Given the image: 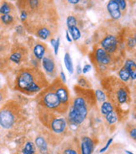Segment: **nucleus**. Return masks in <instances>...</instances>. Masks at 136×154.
Here are the masks:
<instances>
[{
    "instance_id": "1",
    "label": "nucleus",
    "mask_w": 136,
    "mask_h": 154,
    "mask_svg": "<svg viewBox=\"0 0 136 154\" xmlns=\"http://www.w3.org/2000/svg\"><path fill=\"white\" fill-rule=\"evenodd\" d=\"M17 88L23 93L34 94L47 86L43 74L36 69H23L19 72L16 81Z\"/></svg>"
},
{
    "instance_id": "2",
    "label": "nucleus",
    "mask_w": 136,
    "mask_h": 154,
    "mask_svg": "<svg viewBox=\"0 0 136 154\" xmlns=\"http://www.w3.org/2000/svg\"><path fill=\"white\" fill-rule=\"evenodd\" d=\"M103 86L110 100H112L115 106L129 103L130 99V89L126 86L125 83L112 77L111 80L106 79V83L103 82Z\"/></svg>"
},
{
    "instance_id": "3",
    "label": "nucleus",
    "mask_w": 136,
    "mask_h": 154,
    "mask_svg": "<svg viewBox=\"0 0 136 154\" xmlns=\"http://www.w3.org/2000/svg\"><path fill=\"white\" fill-rule=\"evenodd\" d=\"M39 99L40 100V104L50 110L64 113L68 108L67 106L64 105L60 102L58 96L55 94L53 89L50 87L45 89L43 92H41L40 94Z\"/></svg>"
},
{
    "instance_id": "4",
    "label": "nucleus",
    "mask_w": 136,
    "mask_h": 154,
    "mask_svg": "<svg viewBox=\"0 0 136 154\" xmlns=\"http://www.w3.org/2000/svg\"><path fill=\"white\" fill-rule=\"evenodd\" d=\"M87 116V103L81 97H76L73 100V104L71 106L68 120L71 125H80L84 121Z\"/></svg>"
},
{
    "instance_id": "5",
    "label": "nucleus",
    "mask_w": 136,
    "mask_h": 154,
    "mask_svg": "<svg viewBox=\"0 0 136 154\" xmlns=\"http://www.w3.org/2000/svg\"><path fill=\"white\" fill-rule=\"evenodd\" d=\"M91 60L93 61V63L98 64L99 68L106 69L107 67L111 64L113 58L112 56L105 51L103 48L98 47L94 51L93 56H91Z\"/></svg>"
},
{
    "instance_id": "6",
    "label": "nucleus",
    "mask_w": 136,
    "mask_h": 154,
    "mask_svg": "<svg viewBox=\"0 0 136 154\" xmlns=\"http://www.w3.org/2000/svg\"><path fill=\"white\" fill-rule=\"evenodd\" d=\"M50 87L53 89V91L55 93V94L58 96L60 102L64 105L68 107V105H69V92H68V89L65 87L63 82H61L60 79H56Z\"/></svg>"
},
{
    "instance_id": "7",
    "label": "nucleus",
    "mask_w": 136,
    "mask_h": 154,
    "mask_svg": "<svg viewBox=\"0 0 136 154\" xmlns=\"http://www.w3.org/2000/svg\"><path fill=\"white\" fill-rule=\"evenodd\" d=\"M101 48L110 55H114L119 51V40L114 35H107L100 42Z\"/></svg>"
},
{
    "instance_id": "8",
    "label": "nucleus",
    "mask_w": 136,
    "mask_h": 154,
    "mask_svg": "<svg viewBox=\"0 0 136 154\" xmlns=\"http://www.w3.org/2000/svg\"><path fill=\"white\" fill-rule=\"evenodd\" d=\"M16 121V115L9 108L0 110V126L5 129H9Z\"/></svg>"
},
{
    "instance_id": "9",
    "label": "nucleus",
    "mask_w": 136,
    "mask_h": 154,
    "mask_svg": "<svg viewBox=\"0 0 136 154\" xmlns=\"http://www.w3.org/2000/svg\"><path fill=\"white\" fill-rule=\"evenodd\" d=\"M50 128L55 133L60 134L62 133L66 128V121L62 117H56L55 116L50 121Z\"/></svg>"
},
{
    "instance_id": "10",
    "label": "nucleus",
    "mask_w": 136,
    "mask_h": 154,
    "mask_svg": "<svg viewBox=\"0 0 136 154\" xmlns=\"http://www.w3.org/2000/svg\"><path fill=\"white\" fill-rule=\"evenodd\" d=\"M76 92L79 94L78 97H81L86 101V103H88L90 105H94L96 103V98L95 94L93 91L89 88H82L81 87L75 88Z\"/></svg>"
},
{
    "instance_id": "11",
    "label": "nucleus",
    "mask_w": 136,
    "mask_h": 154,
    "mask_svg": "<svg viewBox=\"0 0 136 154\" xmlns=\"http://www.w3.org/2000/svg\"><path fill=\"white\" fill-rule=\"evenodd\" d=\"M107 9H108V11H109L110 16L112 17V19L119 20L121 17V11H120L117 0L109 1L108 5H107Z\"/></svg>"
},
{
    "instance_id": "12",
    "label": "nucleus",
    "mask_w": 136,
    "mask_h": 154,
    "mask_svg": "<svg viewBox=\"0 0 136 154\" xmlns=\"http://www.w3.org/2000/svg\"><path fill=\"white\" fill-rule=\"evenodd\" d=\"M82 154H92L93 150V142L91 138L84 137H82L81 144Z\"/></svg>"
},
{
    "instance_id": "13",
    "label": "nucleus",
    "mask_w": 136,
    "mask_h": 154,
    "mask_svg": "<svg viewBox=\"0 0 136 154\" xmlns=\"http://www.w3.org/2000/svg\"><path fill=\"white\" fill-rule=\"evenodd\" d=\"M42 65H43L44 69L45 70L46 72H48V73L54 72L55 68V61L51 57H50L49 56H44L43 59H42Z\"/></svg>"
},
{
    "instance_id": "14",
    "label": "nucleus",
    "mask_w": 136,
    "mask_h": 154,
    "mask_svg": "<svg viewBox=\"0 0 136 154\" xmlns=\"http://www.w3.org/2000/svg\"><path fill=\"white\" fill-rule=\"evenodd\" d=\"M124 67L129 71L130 73V77L132 79H135L136 78V66L135 62L134 61H132L131 59H128L126 60L125 63H124Z\"/></svg>"
},
{
    "instance_id": "15",
    "label": "nucleus",
    "mask_w": 136,
    "mask_h": 154,
    "mask_svg": "<svg viewBox=\"0 0 136 154\" xmlns=\"http://www.w3.org/2000/svg\"><path fill=\"white\" fill-rule=\"evenodd\" d=\"M34 54L38 60H42L45 53V46L41 43H38L34 47Z\"/></svg>"
},
{
    "instance_id": "16",
    "label": "nucleus",
    "mask_w": 136,
    "mask_h": 154,
    "mask_svg": "<svg viewBox=\"0 0 136 154\" xmlns=\"http://www.w3.org/2000/svg\"><path fill=\"white\" fill-rule=\"evenodd\" d=\"M35 145L38 147L40 152L42 154H45L47 153V144L45 139L41 137H38L35 139Z\"/></svg>"
},
{
    "instance_id": "17",
    "label": "nucleus",
    "mask_w": 136,
    "mask_h": 154,
    "mask_svg": "<svg viewBox=\"0 0 136 154\" xmlns=\"http://www.w3.org/2000/svg\"><path fill=\"white\" fill-rule=\"evenodd\" d=\"M50 35H51V31L48 27L40 28L36 31V35L43 40H46L49 36H50Z\"/></svg>"
},
{
    "instance_id": "18",
    "label": "nucleus",
    "mask_w": 136,
    "mask_h": 154,
    "mask_svg": "<svg viewBox=\"0 0 136 154\" xmlns=\"http://www.w3.org/2000/svg\"><path fill=\"white\" fill-rule=\"evenodd\" d=\"M114 110V107L113 104H111L110 102H104L101 106V112L104 114V116L113 112Z\"/></svg>"
},
{
    "instance_id": "19",
    "label": "nucleus",
    "mask_w": 136,
    "mask_h": 154,
    "mask_svg": "<svg viewBox=\"0 0 136 154\" xmlns=\"http://www.w3.org/2000/svg\"><path fill=\"white\" fill-rule=\"evenodd\" d=\"M64 62H65V67L66 69L68 70V72L70 73H73V64H72V60H71V57L70 54L68 52H66L65 54V56H64Z\"/></svg>"
},
{
    "instance_id": "20",
    "label": "nucleus",
    "mask_w": 136,
    "mask_h": 154,
    "mask_svg": "<svg viewBox=\"0 0 136 154\" xmlns=\"http://www.w3.org/2000/svg\"><path fill=\"white\" fill-rule=\"evenodd\" d=\"M119 78L123 82H128L129 79L130 78L129 71L126 69L124 67H123L119 70Z\"/></svg>"
},
{
    "instance_id": "21",
    "label": "nucleus",
    "mask_w": 136,
    "mask_h": 154,
    "mask_svg": "<svg viewBox=\"0 0 136 154\" xmlns=\"http://www.w3.org/2000/svg\"><path fill=\"white\" fill-rule=\"evenodd\" d=\"M23 154H35V146L31 142H28L25 146H24V148L23 149Z\"/></svg>"
},
{
    "instance_id": "22",
    "label": "nucleus",
    "mask_w": 136,
    "mask_h": 154,
    "mask_svg": "<svg viewBox=\"0 0 136 154\" xmlns=\"http://www.w3.org/2000/svg\"><path fill=\"white\" fill-rule=\"evenodd\" d=\"M69 32H70L71 35L72 36V39H73L74 40H77L78 39L81 37L80 30L78 29V27H76V26L70 28V29H69Z\"/></svg>"
},
{
    "instance_id": "23",
    "label": "nucleus",
    "mask_w": 136,
    "mask_h": 154,
    "mask_svg": "<svg viewBox=\"0 0 136 154\" xmlns=\"http://www.w3.org/2000/svg\"><path fill=\"white\" fill-rule=\"evenodd\" d=\"M105 119H106V121L109 122V124L113 125V124L116 123L117 121H118V116H117L114 111H113V112L109 113L108 115H106L105 116Z\"/></svg>"
},
{
    "instance_id": "24",
    "label": "nucleus",
    "mask_w": 136,
    "mask_h": 154,
    "mask_svg": "<svg viewBox=\"0 0 136 154\" xmlns=\"http://www.w3.org/2000/svg\"><path fill=\"white\" fill-rule=\"evenodd\" d=\"M94 94H95V98L98 102H105V99L107 98V96L102 90H100V89L96 90Z\"/></svg>"
},
{
    "instance_id": "25",
    "label": "nucleus",
    "mask_w": 136,
    "mask_h": 154,
    "mask_svg": "<svg viewBox=\"0 0 136 154\" xmlns=\"http://www.w3.org/2000/svg\"><path fill=\"white\" fill-rule=\"evenodd\" d=\"M22 57H23V56H22L21 53L19 51H16L10 56V60L17 64H19L21 61Z\"/></svg>"
},
{
    "instance_id": "26",
    "label": "nucleus",
    "mask_w": 136,
    "mask_h": 154,
    "mask_svg": "<svg viewBox=\"0 0 136 154\" xmlns=\"http://www.w3.org/2000/svg\"><path fill=\"white\" fill-rule=\"evenodd\" d=\"M66 25H67V26L68 28L70 29L71 27H74V26H76V19L75 18L74 16H68L67 18V20H66Z\"/></svg>"
},
{
    "instance_id": "27",
    "label": "nucleus",
    "mask_w": 136,
    "mask_h": 154,
    "mask_svg": "<svg viewBox=\"0 0 136 154\" xmlns=\"http://www.w3.org/2000/svg\"><path fill=\"white\" fill-rule=\"evenodd\" d=\"M135 35H134V36H130V37H129V39H128L127 41H126V46H127V47H128L129 49H132V48L135 47Z\"/></svg>"
},
{
    "instance_id": "28",
    "label": "nucleus",
    "mask_w": 136,
    "mask_h": 154,
    "mask_svg": "<svg viewBox=\"0 0 136 154\" xmlns=\"http://www.w3.org/2000/svg\"><path fill=\"white\" fill-rule=\"evenodd\" d=\"M1 20H2V22L4 23L5 25H9V24H11V23L13 22L14 19L9 14H4V15L1 16Z\"/></svg>"
},
{
    "instance_id": "29",
    "label": "nucleus",
    "mask_w": 136,
    "mask_h": 154,
    "mask_svg": "<svg viewBox=\"0 0 136 154\" xmlns=\"http://www.w3.org/2000/svg\"><path fill=\"white\" fill-rule=\"evenodd\" d=\"M10 6L7 3H4L3 5L1 6V8H0V13L3 14V15L4 14H8L10 12Z\"/></svg>"
},
{
    "instance_id": "30",
    "label": "nucleus",
    "mask_w": 136,
    "mask_h": 154,
    "mask_svg": "<svg viewBox=\"0 0 136 154\" xmlns=\"http://www.w3.org/2000/svg\"><path fill=\"white\" fill-rule=\"evenodd\" d=\"M88 82L87 81V79L86 78H84V77H80L79 78V80H78V84H79V86H81L82 88H90V84H88Z\"/></svg>"
},
{
    "instance_id": "31",
    "label": "nucleus",
    "mask_w": 136,
    "mask_h": 154,
    "mask_svg": "<svg viewBox=\"0 0 136 154\" xmlns=\"http://www.w3.org/2000/svg\"><path fill=\"white\" fill-rule=\"evenodd\" d=\"M118 1V4L119 7V9L121 10H125L126 9V2L124 0H117Z\"/></svg>"
},
{
    "instance_id": "32",
    "label": "nucleus",
    "mask_w": 136,
    "mask_h": 154,
    "mask_svg": "<svg viewBox=\"0 0 136 154\" xmlns=\"http://www.w3.org/2000/svg\"><path fill=\"white\" fill-rule=\"evenodd\" d=\"M59 46H60V38H58L55 40V44L54 46V51L55 55L58 54V50H59Z\"/></svg>"
},
{
    "instance_id": "33",
    "label": "nucleus",
    "mask_w": 136,
    "mask_h": 154,
    "mask_svg": "<svg viewBox=\"0 0 136 154\" xmlns=\"http://www.w3.org/2000/svg\"><path fill=\"white\" fill-rule=\"evenodd\" d=\"M112 142H113V138H110V139L109 140V142H107V144H106V146H105L104 147H103V148L100 150V153H104V152H105V151H106V150L108 149V147H109V146H110V144H111Z\"/></svg>"
},
{
    "instance_id": "34",
    "label": "nucleus",
    "mask_w": 136,
    "mask_h": 154,
    "mask_svg": "<svg viewBox=\"0 0 136 154\" xmlns=\"http://www.w3.org/2000/svg\"><path fill=\"white\" fill-rule=\"evenodd\" d=\"M28 17V12L25 11V10H22L21 12V15H20V18H21V20L23 22H24L26 20Z\"/></svg>"
},
{
    "instance_id": "35",
    "label": "nucleus",
    "mask_w": 136,
    "mask_h": 154,
    "mask_svg": "<svg viewBox=\"0 0 136 154\" xmlns=\"http://www.w3.org/2000/svg\"><path fill=\"white\" fill-rule=\"evenodd\" d=\"M91 68H92V66L89 65V64H87V65H85L84 67L82 68V72L83 73H87V72H88L91 70Z\"/></svg>"
},
{
    "instance_id": "36",
    "label": "nucleus",
    "mask_w": 136,
    "mask_h": 154,
    "mask_svg": "<svg viewBox=\"0 0 136 154\" xmlns=\"http://www.w3.org/2000/svg\"><path fill=\"white\" fill-rule=\"evenodd\" d=\"M64 154H77V153L73 149H66L64 152Z\"/></svg>"
},
{
    "instance_id": "37",
    "label": "nucleus",
    "mask_w": 136,
    "mask_h": 154,
    "mask_svg": "<svg viewBox=\"0 0 136 154\" xmlns=\"http://www.w3.org/2000/svg\"><path fill=\"white\" fill-rule=\"evenodd\" d=\"M130 137L133 139H135L136 138V130L135 128H133L130 131Z\"/></svg>"
},
{
    "instance_id": "38",
    "label": "nucleus",
    "mask_w": 136,
    "mask_h": 154,
    "mask_svg": "<svg viewBox=\"0 0 136 154\" xmlns=\"http://www.w3.org/2000/svg\"><path fill=\"white\" fill-rule=\"evenodd\" d=\"M60 77H61V79H62V82H63V83H65V82H66V78H65V73H64L63 72H60Z\"/></svg>"
},
{
    "instance_id": "39",
    "label": "nucleus",
    "mask_w": 136,
    "mask_h": 154,
    "mask_svg": "<svg viewBox=\"0 0 136 154\" xmlns=\"http://www.w3.org/2000/svg\"><path fill=\"white\" fill-rule=\"evenodd\" d=\"M66 40H67L69 42H71V41H72V40H71V38L70 37V35H69V32H68V31H66Z\"/></svg>"
},
{
    "instance_id": "40",
    "label": "nucleus",
    "mask_w": 136,
    "mask_h": 154,
    "mask_svg": "<svg viewBox=\"0 0 136 154\" xmlns=\"http://www.w3.org/2000/svg\"><path fill=\"white\" fill-rule=\"evenodd\" d=\"M17 32H19V33H22L23 32V27L22 26H18L17 27Z\"/></svg>"
},
{
    "instance_id": "41",
    "label": "nucleus",
    "mask_w": 136,
    "mask_h": 154,
    "mask_svg": "<svg viewBox=\"0 0 136 154\" xmlns=\"http://www.w3.org/2000/svg\"><path fill=\"white\" fill-rule=\"evenodd\" d=\"M68 2L70 4H77V3H79V0H69Z\"/></svg>"
},
{
    "instance_id": "42",
    "label": "nucleus",
    "mask_w": 136,
    "mask_h": 154,
    "mask_svg": "<svg viewBox=\"0 0 136 154\" xmlns=\"http://www.w3.org/2000/svg\"><path fill=\"white\" fill-rule=\"evenodd\" d=\"M76 69H77V73H78V74H80V73H81V72H82V70H81V67H80V65H78V66H77V67H76Z\"/></svg>"
},
{
    "instance_id": "43",
    "label": "nucleus",
    "mask_w": 136,
    "mask_h": 154,
    "mask_svg": "<svg viewBox=\"0 0 136 154\" xmlns=\"http://www.w3.org/2000/svg\"><path fill=\"white\" fill-rule=\"evenodd\" d=\"M125 153L127 154H133V153H130V151H125Z\"/></svg>"
}]
</instances>
